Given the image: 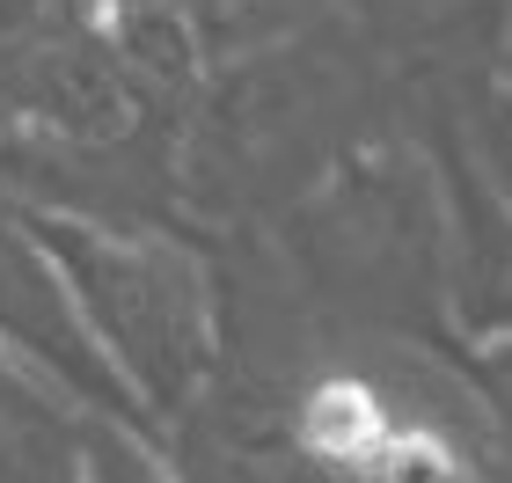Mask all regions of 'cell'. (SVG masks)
Masks as SVG:
<instances>
[{
    "label": "cell",
    "mask_w": 512,
    "mask_h": 483,
    "mask_svg": "<svg viewBox=\"0 0 512 483\" xmlns=\"http://www.w3.org/2000/svg\"><path fill=\"white\" fill-rule=\"evenodd\" d=\"M388 432V403L374 396L366 381H322L308 403H300V440H308L322 462H344L352 469L366 447Z\"/></svg>",
    "instance_id": "obj_1"
},
{
    "label": "cell",
    "mask_w": 512,
    "mask_h": 483,
    "mask_svg": "<svg viewBox=\"0 0 512 483\" xmlns=\"http://www.w3.org/2000/svg\"><path fill=\"white\" fill-rule=\"evenodd\" d=\"M352 476L359 483H461V462L439 432H417V425L388 418V432L352 462Z\"/></svg>",
    "instance_id": "obj_2"
}]
</instances>
